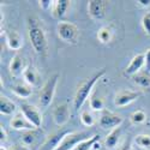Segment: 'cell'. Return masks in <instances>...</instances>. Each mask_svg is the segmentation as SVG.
<instances>
[{
    "label": "cell",
    "instance_id": "obj_20",
    "mask_svg": "<svg viewBox=\"0 0 150 150\" xmlns=\"http://www.w3.org/2000/svg\"><path fill=\"white\" fill-rule=\"evenodd\" d=\"M67 133H70V131H62V132H57V133L52 134V136L46 141V143L43 144V148H49L51 150H54V149L59 145V143L62 141V138H64V137H65Z\"/></svg>",
    "mask_w": 150,
    "mask_h": 150
},
{
    "label": "cell",
    "instance_id": "obj_26",
    "mask_svg": "<svg viewBox=\"0 0 150 150\" xmlns=\"http://www.w3.org/2000/svg\"><path fill=\"white\" fill-rule=\"evenodd\" d=\"M36 141V133L34 131H27V132H24L22 134V138H21V142L23 145H25V146H30L35 143Z\"/></svg>",
    "mask_w": 150,
    "mask_h": 150
},
{
    "label": "cell",
    "instance_id": "obj_19",
    "mask_svg": "<svg viewBox=\"0 0 150 150\" xmlns=\"http://www.w3.org/2000/svg\"><path fill=\"white\" fill-rule=\"evenodd\" d=\"M11 90L15 95H17L18 97H22V98H27L31 95L33 93V89L31 86L28 85V84H22V83H17V84H13L11 86Z\"/></svg>",
    "mask_w": 150,
    "mask_h": 150
},
{
    "label": "cell",
    "instance_id": "obj_24",
    "mask_svg": "<svg viewBox=\"0 0 150 150\" xmlns=\"http://www.w3.org/2000/svg\"><path fill=\"white\" fill-rule=\"evenodd\" d=\"M89 105H90V108L93 110H96V112L103 110V108H105V101H103V98L97 96L96 94H93L89 97Z\"/></svg>",
    "mask_w": 150,
    "mask_h": 150
},
{
    "label": "cell",
    "instance_id": "obj_27",
    "mask_svg": "<svg viewBox=\"0 0 150 150\" xmlns=\"http://www.w3.org/2000/svg\"><path fill=\"white\" fill-rule=\"evenodd\" d=\"M134 143L144 149H150V136L149 134H138L136 136Z\"/></svg>",
    "mask_w": 150,
    "mask_h": 150
},
{
    "label": "cell",
    "instance_id": "obj_11",
    "mask_svg": "<svg viewBox=\"0 0 150 150\" xmlns=\"http://www.w3.org/2000/svg\"><path fill=\"white\" fill-rule=\"evenodd\" d=\"M53 120L58 126H62L70 120V109L66 103H60L54 108Z\"/></svg>",
    "mask_w": 150,
    "mask_h": 150
},
{
    "label": "cell",
    "instance_id": "obj_6",
    "mask_svg": "<svg viewBox=\"0 0 150 150\" xmlns=\"http://www.w3.org/2000/svg\"><path fill=\"white\" fill-rule=\"evenodd\" d=\"M21 113L25 117L36 129H39L42 124V115L40 113V110L37 109L35 106L30 103H22L21 105Z\"/></svg>",
    "mask_w": 150,
    "mask_h": 150
},
{
    "label": "cell",
    "instance_id": "obj_21",
    "mask_svg": "<svg viewBox=\"0 0 150 150\" xmlns=\"http://www.w3.org/2000/svg\"><path fill=\"white\" fill-rule=\"evenodd\" d=\"M113 39V29L110 25L102 27L97 31V40L101 43H108Z\"/></svg>",
    "mask_w": 150,
    "mask_h": 150
},
{
    "label": "cell",
    "instance_id": "obj_2",
    "mask_svg": "<svg viewBox=\"0 0 150 150\" xmlns=\"http://www.w3.org/2000/svg\"><path fill=\"white\" fill-rule=\"evenodd\" d=\"M105 74H106V70L101 69L98 72H96L93 77L86 78L79 83V85L77 86L76 94H74V98H73V108L74 109L78 110L85 103V101L89 98L95 84L97 83L98 79H101V77H103Z\"/></svg>",
    "mask_w": 150,
    "mask_h": 150
},
{
    "label": "cell",
    "instance_id": "obj_35",
    "mask_svg": "<svg viewBox=\"0 0 150 150\" xmlns=\"http://www.w3.org/2000/svg\"><path fill=\"white\" fill-rule=\"evenodd\" d=\"M120 150H132V148H131V143H130V142L125 143V144L121 146V149H120Z\"/></svg>",
    "mask_w": 150,
    "mask_h": 150
},
{
    "label": "cell",
    "instance_id": "obj_33",
    "mask_svg": "<svg viewBox=\"0 0 150 150\" xmlns=\"http://www.w3.org/2000/svg\"><path fill=\"white\" fill-rule=\"evenodd\" d=\"M138 5H141V6H143V7H148V6H150V0H138Z\"/></svg>",
    "mask_w": 150,
    "mask_h": 150
},
{
    "label": "cell",
    "instance_id": "obj_12",
    "mask_svg": "<svg viewBox=\"0 0 150 150\" xmlns=\"http://www.w3.org/2000/svg\"><path fill=\"white\" fill-rule=\"evenodd\" d=\"M10 125L11 127L13 130H25V131H34L36 127L34 126V125L24 117L22 113L19 114H16L13 118L11 119L10 121Z\"/></svg>",
    "mask_w": 150,
    "mask_h": 150
},
{
    "label": "cell",
    "instance_id": "obj_28",
    "mask_svg": "<svg viewBox=\"0 0 150 150\" xmlns=\"http://www.w3.org/2000/svg\"><path fill=\"white\" fill-rule=\"evenodd\" d=\"M81 121L84 126H93L95 124V120H94V117L89 113L88 110H84L81 113Z\"/></svg>",
    "mask_w": 150,
    "mask_h": 150
},
{
    "label": "cell",
    "instance_id": "obj_34",
    "mask_svg": "<svg viewBox=\"0 0 150 150\" xmlns=\"http://www.w3.org/2000/svg\"><path fill=\"white\" fill-rule=\"evenodd\" d=\"M11 150H30L28 146H25V145H13L12 146V149Z\"/></svg>",
    "mask_w": 150,
    "mask_h": 150
},
{
    "label": "cell",
    "instance_id": "obj_7",
    "mask_svg": "<svg viewBox=\"0 0 150 150\" xmlns=\"http://www.w3.org/2000/svg\"><path fill=\"white\" fill-rule=\"evenodd\" d=\"M122 121H124V119L120 115L112 113L109 110H103V113L100 117L98 124L102 129H115V127L120 126Z\"/></svg>",
    "mask_w": 150,
    "mask_h": 150
},
{
    "label": "cell",
    "instance_id": "obj_36",
    "mask_svg": "<svg viewBox=\"0 0 150 150\" xmlns=\"http://www.w3.org/2000/svg\"><path fill=\"white\" fill-rule=\"evenodd\" d=\"M0 150H7V149H6V146H4V145H1V146H0Z\"/></svg>",
    "mask_w": 150,
    "mask_h": 150
},
{
    "label": "cell",
    "instance_id": "obj_32",
    "mask_svg": "<svg viewBox=\"0 0 150 150\" xmlns=\"http://www.w3.org/2000/svg\"><path fill=\"white\" fill-rule=\"evenodd\" d=\"M0 141H1V143L6 141V131L3 126H1V129H0Z\"/></svg>",
    "mask_w": 150,
    "mask_h": 150
},
{
    "label": "cell",
    "instance_id": "obj_5",
    "mask_svg": "<svg viewBox=\"0 0 150 150\" xmlns=\"http://www.w3.org/2000/svg\"><path fill=\"white\" fill-rule=\"evenodd\" d=\"M88 138H90L88 132H70L62 138V141L54 150H73L79 143L86 141Z\"/></svg>",
    "mask_w": 150,
    "mask_h": 150
},
{
    "label": "cell",
    "instance_id": "obj_14",
    "mask_svg": "<svg viewBox=\"0 0 150 150\" xmlns=\"http://www.w3.org/2000/svg\"><path fill=\"white\" fill-rule=\"evenodd\" d=\"M16 109L17 107L15 102H12L8 97L1 95V97H0V113L3 115H11L15 113Z\"/></svg>",
    "mask_w": 150,
    "mask_h": 150
},
{
    "label": "cell",
    "instance_id": "obj_30",
    "mask_svg": "<svg viewBox=\"0 0 150 150\" xmlns=\"http://www.w3.org/2000/svg\"><path fill=\"white\" fill-rule=\"evenodd\" d=\"M39 3H40V7L42 10H46V11L51 8L54 4V1H52V0H41V1H39Z\"/></svg>",
    "mask_w": 150,
    "mask_h": 150
},
{
    "label": "cell",
    "instance_id": "obj_25",
    "mask_svg": "<svg viewBox=\"0 0 150 150\" xmlns=\"http://www.w3.org/2000/svg\"><path fill=\"white\" fill-rule=\"evenodd\" d=\"M130 120H131V122L134 124V125L143 124V122L146 120V114H145V112L142 110V109L134 110L133 113L131 114V117H130Z\"/></svg>",
    "mask_w": 150,
    "mask_h": 150
},
{
    "label": "cell",
    "instance_id": "obj_10",
    "mask_svg": "<svg viewBox=\"0 0 150 150\" xmlns=\"http://www.w3.org/2000/svg\"><path fill=\"white\" fill-rule=\"evenodd\" d=\"M145 65V57H144V53H139L137 54L132 58V60L130 61L129 66L125 69L124 71V76L126 77H130V76H134V74H137L141 70L142 67Z\"/></svg>",
    "mask_w": 150,
    "mask_h": 150
},
{
    "label": "cell",
    "instance_id": "obj_9",
    "mask_svg": "<svg viewBox=\"0 0 150 150\" xmlns=\"http://www.w3.org/2000/svg\"><path fill=\"white\" fill-rule=\"evenodd\" d=\"M139 96H141V93L132 91V90H121L117 93L114 97V105L117 107H125L132 103L133 101H136Z\"/></svg>",
    "mask_w": 150,
    "mask_h": 150
},
{
    "label": "cell",
    "instance_id": "obj_18",
    "mask_svg": "<svg viewBox=\"0 0 150 150\" xmlns=\"http://www.w3.org/2000/svg\"><path fill=\"white\" fill-rule=\"evenodd\" d=\"M120 134H121V129H120V126L113 129V130H112V131L107 134L106 139H105V145H106L108 149H114V148L118 145Z\"/></svg>",
    "mask_w": 150,
    "mask_h": 150
},
{
    "label": "cell",
    "instance_id": "obj_16",
    "mask_svg": "<svg viewBox=\"0 0 150 150\" xmlns=\"http://www.w3.org/2000/svg\"><path fill=\"white\" fill-rule=\"evenodd\" d=\"M69 6H70L69 0H57L53 4V16L58 19H61L65 16Z\"/></svg>",
    "mask_w": 150,
    "mask_h": 150
},
{
    "label": "cell",
    "instance_id": "obj_1",
    "mask_svg": "<svg viewBox=\"0 0 150 150\" xmlns=\"http://www.w3.org/2000/svg\"><path fill=\"white\" fill-rule=\"evenodd\" d=\"M29 39L31 42V46L34 48V51L42 58H46L48 54V41L47 36L43 30V28L39 24L35 18L29 19Z\"/></svg>",
    "mask_w": 150,
    "mask_h": 150
},
{
    "label": "cell",
    "instance_id": "obj_22",
    "mask_svg": "<svg viewBox=\"0 0 150 150\" xmlns=\"http://www.w3.org/2000/svg\"><path fill=\"white\" fill-rule=\"evenodd\" d=\"M98 141H100V136L98 134H94V136H91L90 138H88L86 141H83L82 143H79L73 150H90V149H93L95 146V144Z\"/></svg>",
    "mask_w": 150,
    "mask_h": 150
},
{
    "label": "cell",
    "instance_id": "obj_13",
    "mask_svg": "<svg viewBox=\"0 0 150 150\" xmlns=\"http://www.w3.org/2000/svg\"><path fill=\"white\" fill-rule=\"evenodd\" d=\"M25 65H24V59L21 54H15L10 62V72L13 77H18L25 71Z\"/></svg>",
    "mask_w": 150,
    "mask_h": 150
},
{
    "label": "cell",
    "instance_id": "obj_31",
    "mask_svg": "<svg viewBox=\"0 0 150 150\" xmlns=\"http://www.w3.org/2000/svg\"><path fill=\"white\" fill-rule=\"evenodd\" d=\"M144 57H145V70H146V73H150V48L144 53Z\"/></svg>",
    "mask_w": 150,
    "mask_h": 150
},
{
    "label": "cell",
    "instance_id": "obj_4",
    "mask_svg": "<svg viewBox=\"0 0 150 150\" xmlns=\"http://www.w3.org/2000/svg\"><path fill=\"white\" fill-rule=\"evenodd\" d=\"M58 81H59V74L54 73L53 76L49 77L42 85L41 91H40V105L42 108H47L51 106L53 98H54V95H55Z\"/></svg>",
    "mask_w": 150,
    "mask_h": 150
},
{
    "label": "cell",
    "instance_id": "obj_3",
    "mask_svg": "<svg viewBox=\"0 0 150 150\" xmlns=\"http://www.w3.org/2000/svg\"><path fill=\"white\" fill-rule=\"evenodd\" d=\"M57 33L61 41L70 45H77L79 39V29L76 24L67 21H60L57 25Z\"/></svg>",
    "mask_w": 150,
    "mask_h": 150
},
{
    "label": "cell",
    "instance_id": "obj_15",
    "mask_svg": "<svg viewBox=\"0 0 150 150\" xmlns=\"http://www.w3.org/2000/svg\"><path fill=\"white\" fill-rule=\"evenodd\" d=\"M6 41H7L8 47L11 49H13V51H18L23 46L22 36L16 31H8L6 35Z\"/></svg>",
    "mask_w": 150,
    "mask_h": 150
},
{
    "label": "cell",
    "instance_id": "obj_29",
    "mask_svg": "<svg viewBox=\"0 0 150 150\" xmlns=\"http://www.w3.org/2000/svg\"><path fill=\"white\" fill-rule=\"evenodd\" d=\"M142 27L144 29V31L150 35V12H148V13H145L142 18Z\"/></svg>",
    "mask_w": 150,
    "mask_h": 150
},
{
    "label": "cell",
    "instance_id": "obj_8",
    "mask_svg": "<svg viewBox=\"0 0 150 150\" xmlns=\"http://www.w3.org/2000/svg\"><path fill=\"white\" fill-rule=\"evenodd\" d=\"M107 1L105 0H90L88 3V13L93 19H101L106 15Z\"/></svg>",
    "mask_w": 150,
    "mask_h": 150
},
{
    "label": "cell",
    "instance_id": "obj_17",
    "mask_svg": "<svg viewBox=\"0 0 150 150\" xmlns=\"http://www.w3.org/2000/svg\"><path fill=\"white\" fill-rule=\"evenodd\" d=\"M23 78L28 85L34 86L37 84V82H39V73H37L36 69L33 65H28L25 71L23 73Z\"/></svg>",
    "mask_w": 150,
    "mask_h": 150
},
{
    "label": "cell",
    "instance_id": "obj_23",
    "mask_svg": "<svg viewBox=\"0 0 150 150\" xmlns=\"http://www.w3.org/2000/svg\"><path fill=\"white\" fill-rule=\"evenodd\" d=\"M133 82L141 88H150V76L149 73H141L138 72L133 76Z\"/></svg>",
    "mask_w": 150,
    "mask_h": 150
}]
</instances>
